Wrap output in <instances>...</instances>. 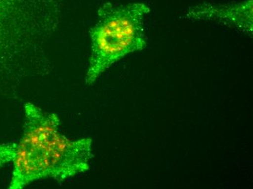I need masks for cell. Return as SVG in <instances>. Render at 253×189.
<instances>
[{
	"mask_svg": "<svg viewBox=\"0 0 253 189\" xmlns=\"http://www.w3.org/2000/svg\"><path fill=\"white\" fill-rule=\"evenodd\" d=\"M253 0L228 4L203 3L190 7L186 18L191 21H214L253 36Z\"/></svg>",
	"mask_w": 253,
	"mask_h": 189,
	"instance_id": "4",
	"label": "cell"
},
{
	"mask_svg": "<svg viewBox=\"0 0 253 189\" xmlns=\"http://www.w3.org/2000/svg\"><path fill=\"white\" fill-rule=\"evenodd\" d=\"M17 143L0 144V169L13 162L16 152Z\"/></svg>",
	"mask_w": 253,
	"mask_h": 189,
	"instance_id": "5",
	"label": "cell"
},
{
	"mask_svg": "<svg viewBox=\"0 0 253 189\" xmlns=\"http://www.w3.org/2000/svg\"><path fill=\"white\" fill-rule=\"evenodd\" d=\"M67 0H0V95L15 98L52 72L50 41Z\"/></svg>",
	"mask_w": 253,
	"mask_h": 189,
	"instance_id": "1",
	"label": "cell"
},
{
	"mask_svg": "<svg viewBox=\"0 0 253 189\" xmlns=\"http://www.w3.org/2000/svg\"><path fill=\"white\" fill-rule=\"evenodd\" d=\"M151 12L143 2L115 4L106 1L89 30L91 53L85 83L92 85L103 72L127 55L147 46L144 21Z\"/></svg>",
	"mask_w": 253,
	"mask_h": 189,
	"instance_id": "3",
	"label": "cell"
},
{
	"mask_svg": "<svg viewBox=\"0 0 253 189\" xmlns=\"http://www.w3.org/2000/svg\"><path fill=\"white\" fill-rule=\"evenodd\" d=\"M61 124L58 115L26 103L9 189H22L47 178L63 182L88 171L94 156L92 138L69 139L60 131Z\"/></svg>",
	"mask_w": 253,
	"mask_h": 189,
	"instance_id": "2",
	"label": "cell"
}]
</instances>
